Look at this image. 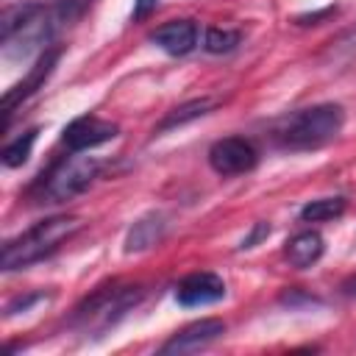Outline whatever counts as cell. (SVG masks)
<instances>
[{
    "mask_svg": "<svg viewBox=\"0 0 356 356\" xmlns=\"http://www.w3.org/2000/svg\"><path fill=\"white\" fill-rule=\"evenodd\" d=\"M342 125L345 108L339 103H317L278 120L273 128V139L284 150H314L337 139Z\"/></svg>",
    "mask_w": 356,
    "mask_h": 356,
    "instance_id": "obj_1",
    "label": "cell"
},
{
    "mask_svg": "<svg viewBox=\"0 0 356 356\" xmlns=\"http://www.w3.org/2000/svg\"><path fill=\"white\" fill-rule=\"evenodd\" d=\"M78 228H81V220L72 214H56V217L39 220L36 225H31L28 231H22L19 236H14L3 245V256H0L3 270L6 273L22 270V267L56 253L61 248V242H67Z\"/></svg>",
    "mask_w": 356,
    "mask_h": 356,
    "instance_id": "obj_2",
    "label": "cell"
},
{
    "mask_svg": "<svg viewBox=\"0 0 356 356\" xmlns=\"http://www.w3.org/2000/svg\"><path fill=\"white\" fill-rule=\"evenodd\" d=\"M145 289L142 286H122V284H111V286H100L97 292H92L72 314V325L81 334H106L108 328H114L128 312H134V306L142 300Z\"/></svg>",
    "mask_w": 356,
    "mask_h": 356,
    "instance_id": "obj_3",
    "label": "cell"
},
{
    "mask_svg": "<svg viewBox=\"0 0 356 356\" xmlns=\"http://www.w3.org/2000/svg\"><path fill=\"white\" fill-rule=\"evenodd\" d=\"M100 161L95 156H83V150H72L64 161H58L39 186V203H67L97 178Z\"/></svg>",
    "mask_w": 356,
    "mask_h": 356,
    "instance_id": "obj_4",
    "label": "cell"
},
{
    "mask_svg": "<svg viewBox=\"0 0 356 356\" xmlns=\"http://www.w3.org/2000/svg\"><path fill=\"white\" fill-rule=\"evenodd\" d=\"M209 164L217 175H242L259 164V150L245 136H225L209 147Z\"/></svg>",
    "mask_w": 356,
    "mask_h": 356,
    "instance_id": "obj_5",
    "label": "cell"
},
{
    "mask_svg": "<svg viewBox=\"0 0 356 356\" xmlns=\"http://www.w3.org/2000/svg\"><path fill=\"white\" fill-rule=\"evenodd\" d=\"M222 334H225V323L217 320V317H206V320L189 323L186 328H181L178 334H172L159 348V353H164V356L167 353H195V350H203L211 342H217Z\"/></svg>",
    "mask_w": 356,
    "mask_h": 356,
    "instance_id": "obj_6",
    "label": "cell"
},
{
    "mask_svg": "<svg viewBox=\"0 0 356 356\" xmlns=\"http://www.w3.org/2000/svg\"><path fill=\"white\" fill-rule=\"evenodd\" d=\"M58 58H61V47H44V50H42V56H39V61L31 67V72H28L17 86H11V89L3 95V111H6V117H11L14 108H17L22 100H28V97L50 78V72H53V67L58 64Z\"/></svg>",
    "mask_w": 356,
    "mask_h": 356,
    "instance_id": "obj_7",
    "label": "cell"
},
{
    "mask_svg": "<svg viewBox=\"0 0 356 356\" xmlns=\"http://www.w3.org/2000/svg\"><path fill=\"white\" fill-rule=\"evenodd\" d=\"M225 298V281L217 273H189L175 286V300L181 306H209Z\"/></svg>",
    "mask_w": 356,
    "mask_h": 356,
    "instance_id": "obj_8",
    "label": "cell"
},
{
    "mask_svg": "<svg viewBox=\"0 0 356 356\" xmlns=\"http://www.w3.org/2000/svg\"><path fill=\"white\" fill-rule=\"evenodd\" d=\"M120 134V125L111 120H100V117H75L67 128H64V145L70 150H89L97 147L103 142H111Z\"/></svg>",
    "mask_w": 356,
    "mask_h": 356,
    "instance_id": "obj_9",
    "label": "cell"
},
{
    "mask_svg": "<svg viewBox=\"0 0 356 356\" xmlns=\"http://www.w3.org/2000/svg\"><path fill=\"white\" fill-rule=\"evenodd\" d=\"M150 42L170 56H186L197 44V25L192 19H170L150 33Z\"/></svg>",
    "mask_w": 356,
    "mask_h": 356,
    "instance_id": "obj_10",
    "label": "cell"
},
{
    "mask_svg": "<svg viewBox=\"0 0 356 356\" xmlns=\"http://www.w3.org/2000/svg\"><path fill=\"white\" fill-rule=\"evenodd\" d=\"M167 234V217L161 211L142 214L125 234V253H142L153 245H159Z\"/></svg>",
    "mask_w": 356,
    "mask_h": 356,
    "instance_id": "obj_11",
    "label": "cell"
},
{
    "mask_svg": "<svg viewBox=\"0 0 356 356\" xmlns=\"http://www.w3.org/2000/svg\"><path fill=\"white\" fill-rule=\"evenodd\" d=\"M323 250H325V245H323V236H320L317 231H300V234H295V236L286 242L284 256H286V261H289L292 267L306 270V267H312V264L323 256Z\"/></svg>",
    "mask_w": 356,
    "mask_h": 356,
    "instance_id": "obj_12",
    "label": "cell"
},
{
    "mask_svg": "<svg viewBox=\"0 0 356 356\" xmlns=\"http://www.w3.org/2000/svg\"><path fill=\"white\" fill-rule=\"evenodd\" d=\"M320 61L331 70H348L356 64V25L342 31L339 36H334L331 42H325Z\"/></svg>",
    "mask_w": 356,
    "mask_h": 356,
    "instance_id": "obj_13",
    "label": "cell"
},
{
    "mask_svg": "<svg viewBox=\"0 0 356 356\" xmlns=\"http://www.w3.org/2000/svg\"><path fill=\"white\" fill-rule=\"evenodd\" d=\"M214 108V100L211 97H197V100H189V103H181V106H175L159 125H156V131L161 134V131H170V128H178V125H186V122H192V120H197V117H203V114H209Z\"/></svg>",
    "mask_w": 356,
    "mask_h": 356,
    "instance_id": "obj_14",
    "label": "cell"
},
{
    "mask_svg": "<svg viewBox=\"0 0 356 356\" xmlns=\"http://www.w3.org/2000/svg\"><path fill=\"white\" fill-rule=\"evenodd\" d=\"M348 209V200L345 197H317V200H309L303 209H300V220L303 222H325V220H337L342 217Z\"/></svg>",
    "mask_w": 356,
    "mask_h": 356,
    "instance_id": "obj_15",
    "label": "cell"
},
{
    "mask_svg": "<svg viewBox=\"0 0 356 356\" xmlns=\"http://www.w3.org/2000/svg\"><path fill=\"white\" fill-rule=\"evenodd\" d=\"M36 136H39V128H31V131H25L22 136L11 139V142L3 147V164H6V167H22V164L28 161V156H31V147H33Z\"/></svg>",
    "mask_w": 356,
    "mask_h": 356,
    "instance_id": "obj_16",
    "label": "cell"
},
{
    "mask_svg": "<svg viewBox=\"0 0 356 356\" xmlns=\"http://www.w3.org/2000/svg\"><path fill=\"white\" fill-rule=\"evenodd\" d=\"M239 39H242V33L234 31V28H209L206 39H203V47L209 53H231L239 44Z\"/></svg>",
    "mask_w": 356,
    "mask_h": 356,
    "instance_id": "obj_17",
    "label": "cell"
},
{
    "mask_svg": "<svg viewBox=\"0 0 356 356\" xmlns=\"http://www.w3.org/2000/svg\"><path fill=\"white\" fill-rule=\"evenodd\" d=\"M267 234H270V225H267V222H256V225H253V231H250V236H245L239 248H242V250H248V248H253L259 239H264Z\"/></svg>",
    "mask_w": 356,
    "mask_h": 356,
    "instance_id": "obj_18",
    "label": "cell"
},
{
    "mask_svg": "<svg viewBox=\"0 0 356 356\" xmlns=\"http://www.w3.org/2000/svg\"><path fill=\"white\" fill-rule=\"evenodd\" d=\"M156 3L159 0H134V22H142L145 17H150L153 11H156Z\"/></svg>",
    "mask_w": 356,
    "mask_h": 356,
    "instance_id": "obj_19",
    "label": "cell"
},
{
    "mask_svg": "<svg viewBox=\"0 0 356 356\" xmlns=\"http://www.w3.org/2000/svg\"><path fill=\"white\" fill-rule=\"evenodd\" d=\"M36 300H44V295H39V292H36V295H25V298H14V300H11L8 306H6V314L11 317V314H17V309H28V306H31V303H36Z\"/></svg>",
    "mask_w": 356,
    "mask_h": 356,
    "instance_id": "obj_20",
    "label": "cell"
},
{
    "mask_svg": "<svg viewBox=\"0 0 356 356\" xmlns=\"http://www.w3.org/2000/svg\"><path fill=\"white\" fill-rule=\"evenodd\" d=\"M337 8H325V11H317V14H306V17H298L295 22L298 25H317V19H323V17H328V14H334Z\"/></svg>",
    "mask_w": 356,
    "mask_h": 356,
    "instance_id": "obj_21",
    "label": "cell"
},
{
    "mask_svg": "<svg viewBox=\"0 0 356 356\" xmlns=\"http://www.w3.org/2000/svg\"><path fill=\"white\" fill-rule=\"evenodd\" d=\"M339 289H342V295H345V298H356V273H353V275H348V278L342 281V286H339Z\"/></svg>",
    "mask_w": 356,
    "mask_h": 356,
    "instance_id": "obj_22",
    "label": "cell"
},
{
    "mask_svg": "<svg viewBox=\"0 0 356 356\" xmlns=\"http://www.w3.org/2000/svg\"><path fill=\"white\" fill-rule=\"evenodd\" d=\"M83 3H92V0H83Z\"/></svg>",
    "mask_w": 356,
    "mask_h": 356,
    "instance_id": "obj_23",
    "label": "cell"
}]
</instances>
